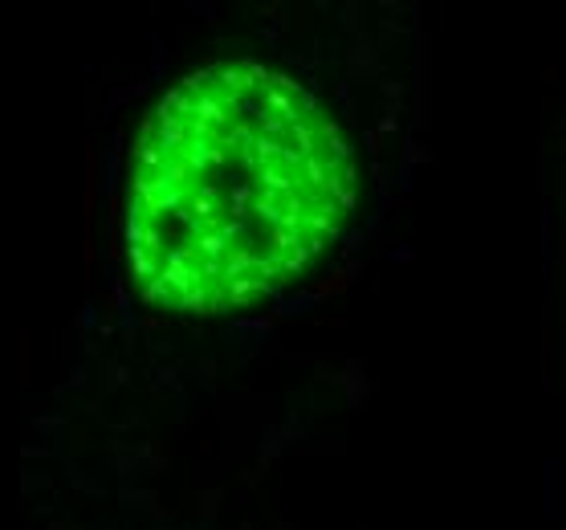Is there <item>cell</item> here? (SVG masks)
Instances as JSON below:
<instances>
[{"mask_svg": "<svg viewBox=\"0 0 566 530\" xmlns=\"http://www.w3.org/2000/svg\"><path fill=\"white\" fill-rule=\"evenodd\" d=\"M355 205L338 127L297 82L217 62L155 106L127 200L143 298L220 314L282 290L335 241Z\"/></svg>", "mask_w": 566, "mask_h": 530, "instance_id": "obj_1", "label": "cell"}]
</instances>
